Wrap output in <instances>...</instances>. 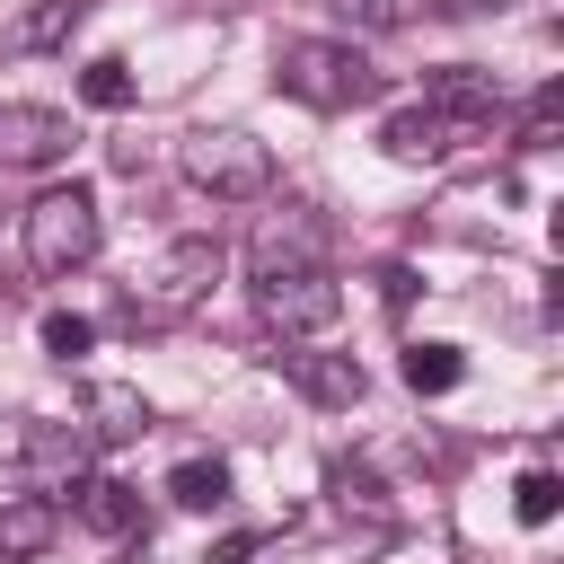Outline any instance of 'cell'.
<instances>
[{
	"label": "cell",
	"mask_w": 564,
	"mask_h": 564,
	"mask_svg": "<svg viewBox=\"0 0 564 564\" xmlns=\"http://www.w3.org/2000/svg\"><path fill=\"white\" fill-rule=\"evenodd\" d=\"M70 150V115L53 106H0V159L9 167H53Z\"/></svg>",
	"instance_id": "cell-11"
},
{
	"label": "cell",
	"mask_w": 564,
	"mask_h": 564,
	"mask_svg": "<svg viewBox=\"0 0 564 564\" xmlns=\"http://www.w3.org/2000/svg\"><path fill=\"white\" fill-rule=\"evenodd\" d=\"M97 247H106V212H97L88 185H53V194L26 203V264H35L44 282L97 264Z\"/></svg>",
	"instance_id": "cell-4"
},
{
	"label": "cell",
	"mask_w": 564,
	"mask_h": 564,
	"mask_svg": "<svg viewBox=\"0 0 564 564\" xmlns=\"http://www.w3.org/2000/svg\"><path fill=\"white\" fill-rule=\"evenodd\" d=\"M176 167H185V185L212 194V203H256V194H273V150H264L247 123H203V132H185Z\"/></svg>",
	"instance_id": "cell-3"
},
{
	"label": "cell",
	"mask_w": 564,
	"mask_h": 564,
	"mask_svg": "<svg viewBox=\"0 0 564 564\" xmlns=\"http://www.w3.org/2000/svg\"><path fill=\"white\" fill-rule=\"evenodd\" d=\"M79 26H88V0H26L9 18V53H62Z\"/></svg>",
	"instance_id": "cell-14"
},
{
	"label": "cell",
	"mask_w": 564,
	"mask_h": 564,
	"mask_svg": "<svg viewBox=\"0 0 564 564\" xmlns=\"http://www.w3.org/2000/svg\"><path fill=\"white\" fill-rule=\"evenodd\" d=\"M352 26H397V18H414V0H335Z\"/></svg>",
	"instance_id": "cell-23"
},
{
	"label": "cell",
	"mask_w": 564,
	"mask_h": 564,
	"mask_svg": "<svg viewBox=\"0 0 564 564\" xmlns=\"http://www.w3.org/2000/svg\"><path fill=\"white\" fill-rule=\"evenodd\" d=\"M458 141H485V132H467V123H449V115H432V106H397L388 132H379V150L405 159V167H432V159H449Z\"/></svg>",
	"instance_id": "cell-10"
},
{
	"label": "cell",
	"mask_w": 564,
	"mask_h": 564,
	"mask_svg": "<svg viewBox=\"0 0 564 564\" xmlns=\"http://www.w3.org/2000/svg\"><path fill=\"white\" fill-rule=\"evenodd\" d=\"M247 273L273 282V273H326V220L317 212H264L256 247H247Z\"/></svg>",
	"instance_id": "cell-7"
},
{
	"label": "cell",
	"mask_w": 564,
	"mask_h": 564,
	"mask_svg": "<svg viewBox=\"0 0 564 564\" xmlns=\"http://www.w3.org/2000/svg\"><path fill=\"white\" fill-rule=\"evenodd\" d=\"M335 502H344V511H361V520H388V494H379L361 467H335Z\"/></svg>",
	"instance_id": "cell-21"
},
{
	"label": "cell",
	"mask_w": 564,
	"mask_h": 564,
	"mask_svg": "<svg viewBox=\"0 0 564 564\" xmlns=\"http://www.w3.org/2000/svg\"><path fill=\"white\" fill-rule=\"evenodd\" d=\"M256 546H264V538H256V529H247V538H220V546H212V564H247V555H256Z\"/></svg>",
	"instance_id": "cell-24"
},
{
	"label": "cell",
	"mask_w": 564,
	"mask_h": 564,
	"mask_svg": "<svg viewBox=\"0 0 564 564\" xmlns=\"http://www.w3.org/2000/svg\"><path fill=\"white\" fill-rule=\"evenodd\" d=\"M467 379V352L458 344H405V388L414 397H449Z\"/></svg>",
	"instance_id": "cell-16"
},
{
	"label": "cell",
	"mask_w": 564,
	"mask_h": 564,
	"mask_svg": "<svg viewBox=\"0 0 564 564\" xmlns=\"http://www.w3.org/2000/svg\"><path fill=\"white\" fill-rule=\"evenodd\" d=\"M167 502H185V511H220V502H229V458H185V467L167 476Z\"/></svg>",
	"instance_id": "cell-17"
},
{
	"label": "cell",
	"mask_w": 564,
	"mask_h": 564,
	"mask_svg": "<svg viewBox=\"0 0 564 564\" xmlns=\"http://www.w3.org/2000/svg\"><path fill=\"white\" fill-rule=\"evenodd\" d=\"M555 106H564L555 88H538V97H529V115H520V150H546V141H555Z\"/></svg>",
	"instance_id": "cell-22"
},
{
	"label": "cell",
	"mask_w": 564,
	"mask_h": 564,
	"mask_svg": "<svg viewBox=\"0 0 564 564\" xmlns=\"http://www.w3.org/2000/svg\"><path fill=\"white\" fill-rule=\"evenodd\" d=\"M511 511H520V529H546V520L564 511V476H555V467H529V476L511 485Z\"/></svg>",
	"instance_id": "cell-18"
},
{
	"label": "cell",
	"mask_w": 564,
	"mask_h": 564,
	"mask_svg": "<svg viewBox=\"0 0 564 564\" xmlns=\"http://www.w3.org/2000/svg\"><path fill=\"white\" fill-rule=\"evenodd\" d=\"M423 106L449 115V123H467V132H494V115H502V79L476 70V62H441V70L423 79Z\"/></svg>",
	"instance_id": "cell-8"
},
{
	"label": "cell",
	"mask_w": 564,
	"mask_h": 564,
	"mask_svg": "<svg viewBox=\"0 0 564 564\" xmlns=\"http://www.w3.org/2000/svg\"><path fill=\"white\" fill-rule=\"evenodd\" d=\"M159 414H150V397L132 388V379H97L88 388V441H106V449H123V441H141Z\"/></svg>",
	"instance_id": "cell-13"
},
{
	"label": "cell",
	"mask_w": 564,
	"mask_h": 564,
	"mask_svg": "<svg viewBox=\"0 0 564 564\" xmlns=\"http://www.w3.org/2000/svg\"><path fill=\"white\" fill-rule=\"evenodd\" d=\"M88 449H97L88 423H44V414H26V423L9 432V458H18L44 494H53V485H79V476H88Z\"/></svg>",
	"instance_id": "cell-6"
},
{
	"label": "cell",
	"mask_w": 564,
	"mask_h": 564,
	"mask_svg": "<svg viewBox=\"0 0 564 564\" xmlns=\"http://www.w3.org/2000/svg\"><path fill=\"white\" fill-rule=\"evenodd\" d=\"M62 538V502L53 494H9L0 502V564H35Z\"/></svg>",
	"instance_id": "cell-12"
},
{
	"label": "cell",
	"mask_w": 564,
	"mask_h": 564,
	"mask_svg": "<svg viewBox=\"0 0 564 564\" xmlns=\"http://www.w3.org/2000/svg\"><path fill=\"white\" fill-rule=\"evenodd\" d=\"M88 344H97V326H88V317H70V308H53V317H44V352H53V361H79Z\"/></svg>",
	"instance_id": "cell-20"
},
{
	"label": "cell",
	"mask_w": 564,
	"mask_h": 564,
	"mask_svg": "<svg viewBox=\"0 0 564 564\" xmlns=\"http://www.w3.org/2000/svg\"><path fill=\"white\" fill-rule=\"evenodd\" d=\"M282 379H291L308 405H326V414H352V405L370 397V370H361L352 352H282Z\"/></svg>",
	"instance_id": "cell-9"
},
{
	"label": "cell",
	"mask_w": 564,
	"mask_h": 564,
	"mask_svg": "<svg viewBox=\"0 0 564 564\" xmlns=\"http://www.w3.org/2000/svg\"><path fill=\"white\" fill-rule=\"evenodd\" d=\"M220 273H229V247H220V238H176V247L123 291L115 326H132V335H141V326H176V317H194V308L212 300Z\"/></svg>",
	"instance_id": "cell-2"
},
{
	"label": "cell",
	"mask_w": 564,
	"mask_h": 564,
	"mask_svg": "<svg viewBox=\"0 0 564 564\" xmlns=\"http://www.w3.org/2000/svg\"><path fill=\"white\" fill-rule=\"evenodd\" d=\"M273 79H282V97H300V106H317V115H352V106H370L388 79H379V62L361 53V44H344V35H291L282 53H273Z\"/></svg>",
	"instance_id": "cell-1"
},
{
	"label": "cell",
	"mask_w": 564,
	"mask_h": 564,
	"mask_svg": "<svg viewBox=\"0 0 564 564\" xmlns=\"http://www.w3.org/2000/svg\"><path fill=\"white\" fill-rule=\"evenodd\" d=\"M79 97H88V106H106V115H123V106H132V62L97 53V62L79 70Z\"/></svg>",
	"instance_id": "cell-19"
},
{
	"label": "cell",
	"mask_w": 564,
	"mask_h": 564,
	"mask_svg": "<svg viewBox=\"0 0 564 564\" xmlns=\"http://www.w3.org/2000/svg\"><path fill=\"white\" fill-rule=\"evenodd\" d=\"M256 317H264L273 335H326V326L344 317L335 264H326V273H273V282H256Z\"/></svg>",
	"instance_id": "cell-5"
},
{
	"label": "cell",
	"mask_w": 564,
	"mask_h": 564,
	"mask_svg": "<svg viewBox=\"0 0 564 564\" xmlns=\"http://www.w3.org/2000/svg\"><path fill=\"white\" fill-rule=\"evenodd\" d=\"M79 520H88L97 538H132V529H141V494H132L123 476H79Z\"/></svg>",
	"instance_id": "cell-15"
}]
</instances>
